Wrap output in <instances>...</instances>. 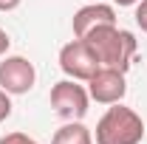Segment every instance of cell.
<instances>
[{
  "label": "cell",
  "mask_w": 147,
  "mask_h": 144,
  "mask_svg": "<svg viewBox=\"0 0 147 144\" xmlns=\"http://www.w3.org/2000/svg\"><path fill=\"white\" fill-rule=\"evenodd\" d=\"M88 105H91V93L76 79H62L51 88V108L57 110V116L68 122H79L88 113Z\"/></svg>",
  "instance_id": "3957f363"
},
{
  "label": "cell",
  "mask_w": 147,
  "mask_h": 144,
  "mask_svg": "<svg viewBox=\"0 0 147 144\" xmlns=\"http://www.w3.org/2000/svg\"><path fill=\"white\" fill-rule=\"evenodd\" d=\"M9 116H11V93L0 88V122H6Z\"/></svg>",
  "instance_id": "30bf717a"
},
{
  "label": "cell",
  "mask_w": 147,
  "mask_h": 144,
  "mask_svg": "<svg viewBox=\"0 0 147 144\" xmlns=\"http://www.w3.org/2000/svg\"><path fill=\"white\" fill-rule=\"evenodd\" d=\"M88 3H96V0H88Z\"/></svg>",
  "instance_id": "9a60e30c"
},
{
  "label": "cell",
  "mask_w": 147,
  "mask_h": 144,
  "mask_svg": "<svg viewBox=\"0 0 147 144\" xmlns=\"http://www.w3.org/2000/svg\"><path fill=\"white\" fill-rule=\"evenodd\" d=\"M136 23H139V28L147 34V0H139L136 3Z\"/></svg>",
  "instance_id": "8fae6325"
},
{
  "label": "cell",
  "mask_w": 147,
  "mask_h": 144,
  "mask_svg": "<svg viewBox=\"0 0 147 144\" xmlns=\"http://www.w3.org/2000/svg\"><path fill=\"white\" fill-rule=\"evenodd\" d=\"M59 68L68 79H76V82H88L93 73L99 71V59L93 57V51L88 48L85 40H71L68 45L59 48Z\"/></svg>",
  "instance_id": "277c9868"
},
{
  "label": "cell",
  "mask_w": 147,
  "mask_h": 144,
  "mask_svg": "<svg viewBox=\"0 0 147 144\" xmlns=\"http://www.w3.org/2000/svg\"><path fill=\"white\" fill-rule=\"evenodd\" d=\"M23 0H0V11H14Z\"/></svg>",
  "instance_id": "4fadbf2b"
},
{
  "label": "cell",
  "mask_w": 147,
  "mask_h": 144,
  "mask_svg": "<svg viewBox=\"0 0 147 144\" xmlns=\"http://www.w3.org/2000/svg\"><path fill=\"white\" fill-rule=\"evenodd\" d=\"M51 144H93V133L82 122H68L54 133Z\"/></svg>",
  "instance_id": "ba28073f"
},
{
  "label": "cell",
  "mask_w": 147,
  "mask_h": 144,
  "mask_svg": "<svg viewBox=\"0 0 147 144\" xmlns=\"http://www.w3.org/2000/svg\"><path fill=\"white\" fill-rule=\"evenodd\" d=\"M9 45H11V40H9V34L0 28V57H6V51H9Z\"/></svg>",
  "instance_id": "7c38bea8"
},
{
  "label": "cell",
  "mask_w": 147,
  "mask_h": 144,
  "mask_svg": "<svg viewBox=\"0 0 147 144\" xmlns=\"http://www.w3.org/2000/svg\"><path fill=\"white\" fill-rule=\"evenodd\" d=\"M34 79H37V71L26 57H3V62H0V88L6 93H11V96L28 93L34 88Z\"/></svg>",
  "instance_id": "5b68a950"
},
{
  "label": "cell",
  "mask_w": 147,
  "mask_h": 144,
  "mask_svg": "<svg viewBox=\"0 0 147 144\" xmlns=\"http://www.w3.org/2000/svg\"><path fill=\"white\" fill-rule=\"evenodd\" d=\"M82 40L88 42V48L93 51V57L99 59L102 68H116L122 73H127V68L133 65V57L139 51V40L130 31L119 28L116 23L113 26H99V28L88 31Z\"/></svg>",
  "instance_id": "6da1fadb"
},
{
  "label": "cell",
  "mask_w": 147,
  "mask_h": 144,
  "mask_svg": "<svg viewBox=\"0 0 147 144\" xmlns=\"http://www.w3.org/2000/svg\"><path fill=\"white\" fill-rule=\"evenodd\" d=\"M116 23V11H113V6L108 3H102V0H96V3H88V6H82V9H76L74 11V37H82L93 31V28H99V26H113Z\"/></svg>",
  "instance_id": "52a82bcc"
},
{
  "label": "cell",
  "mask_w": 147,
  "mask_h": 144,
  "mask_svg": "<svg viewBox=\"0 0 147 144\" xmlns=\"http://www.w3.org/2000/svg\"><path fill=\"white\" fill-rule=\"evenodd\" d=\"M113 3H116V6H136L139 0H113Z\"/></svg>",
  "instance_id": "5bb4252c"
},
{
  "label": "cell",
  "mask_w": 147,
  "mask_h": 144,
  "mask_svg": "<svg viewBox=\"0 0 147 144\" xmlns=\"http://www.w3.org/2000/svg\"><path fill=\"white\" fill-rule=\"evenodd\" d=\"M0 144H40V141H34V139L26 136V133H6V136L0 139Z\"/></svg>",
  "instance_id": "9c48e42d"
},
{
  "label": "cell",
  "mask_w": 147,
  "mask_h": 144,
  "mask_svg": "<svg viewBox=\"0 0 147 144\" xmlns=\"http://www.w3.org/2000/svg\"><path fill=\"white\" fill-rule=\"evenodd\" d=\"M88 93H91L93 102H99V105H116V102H122L125 93H127L125 73L116 71V68H99L88 79Z\"/></svg>",
  "instance_id": "8992f818"
},
{
  "label": "cell",
  "mask_w": 147,
  "mask_h": 144,
  "mask_svg": "<svg viewBox=\"0 0 147 144\" xmlns=\"http://www.w3.org/2000/svg\"><path fill=\"white\" fill-rule=\"evenodd\" d=\"M144 139V122L136 110L113 105L96 122V144H139Z\"/></svg>",
  "instance_id": "7a4b0ae2"
}]
</instances>
